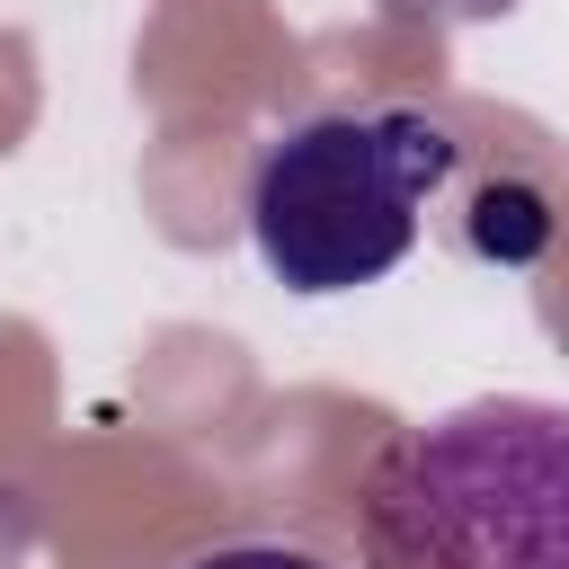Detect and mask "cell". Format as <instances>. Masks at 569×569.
I'll list each match as a JSON object with an SVG mask.
<instances>
[{
  "mask_svg": "<svg viewBox=\"0 0 569 569\" xmlns=\"http://www.w3.org/2000/svg\"><path fill=\"white\" fill-rule=\"evenodd\" d=\"M373 569H569V409L462 400L409 427L365 480Z\"/></svg>",
  "mask_w": 569,
  "mask_h": 569,
  "instance_id": "6da1fadb",
  "label": "cell"
},
{
  "mask_svg": "<svg viewBox=\"0 0 569 569\" xmlns=\"http://www.w3.org/2000/svg\"><path fill=\"white\" fill-rule=\"evenodd\" d=\"M445 178L453 142L427 107H329L258 151L249 240L284 293H356L418 249V213Z\"/></svg>",
  "mask_w": 569,
  "mask_h": 569,
  "instance_id": "7a4b0ae2",
  "label": "cell"
},
{
  "mask_svg": "<svg viewBox=\"0 0 569 569\" xmlns=\"http://www.w3.org/2000/svg\"><path fill=\"white\" fill-rule=\"evenodd\" d=\"M187 569H329V560L284 551V542H222V551H204V560H187Z\"/></svg>",
  "mask_w": 569,
  "mask_h": 569,
  "instance_id": "3957f363",
  "label": "cell"
}]
</instances>
